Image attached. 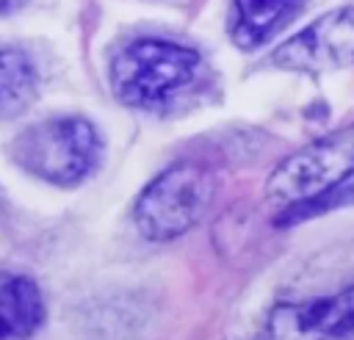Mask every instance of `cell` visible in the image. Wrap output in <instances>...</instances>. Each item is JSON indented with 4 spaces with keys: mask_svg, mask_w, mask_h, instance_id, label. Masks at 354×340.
I'll return each instance as SVG.
<instances>
[{
    "mask_svg": "<svg viewBox=\"0 0 354 340\" xmlns=\"http://www.w3.org/2000/svg\"><path fill=\"white\" fill-rule=\"evenodd\" d=\"M199 55L191 47L163 39H136L111 61V86L116 97L133 108L169 105L194 83Z\"/></svg>",
    "mask_w": 354,
    "mask_h": 340,
    "instance_id": "6da1fadb",
    "label": "cell"
},
{
    "mask_svg": "<svg viewBox=\"0 0 354 340\" xmlns=\"http://www.w3.org/2000/svg\"><path fill=\"white\" fill-rule=\"evenodd\" d=\"M102 141L91 122L80 116H55L22 130L14 144V160L53 185H77L100 163Z\"/></svg>",
    "mask_w": 354,
    "mask_h": 340,
    "instance_id": "7a4b0ae2",
    "label": "cell"
},
{
    "mask_svg": "<svg viewBox=\"0 0 354 340\" xmlns=\"http://www.w3.org/2000/svg\"><path fill=\"white\" fill-rule=\"evenodd\" d=\"M216 191L213 171L196 160L163 169L138 196L133 218L147 240H171L188 232L207 210Z\"/></svg>",
    "mask_w": 354,
    "mask_h": 340,
    "instance_id": "3957f363",
    "label": "cell"
},
{
    "mask_svg": "<svg viewBox=\"0 0 354 340\" xmlns=\"http://www.w3.org/2000/svg\"><path fill=\"white\" fill-rule=\"evenodd\" d=\"M354 174V124L340 127L285 158L268 177L266 193L279 205H301L337 191Z\"/></svg>",
    "mask_w": 354,
    "mask_h": 340,
    "instance_id": "277c9868",
    "label": "cell"
},
{
    "mask_svg": "<svg viewBox=\"0 0 354 340\" xmlns=\"http://www.w3.org/2000/svg\"><path fill=\"white\" fill-rule=\"evenodd\" d=\"M274 66L290 72H329L354 61V8H335L304 30L282 41L274 55Z\"/></svg>",
    "mask_w": 354,
    "mask_h": 340,
    "instance_id": "5b68a950",
    "label": "cell"
},
{
    "mask_svg": "<svg viewBox=\"0 0 354 340\" xmlns=\"http://www.w3.org/2000/svg\"><path fill=\"white\" fill-rule=\"evenodd\" d=\"M268 340H354V285L324 299L279 304L268 315Z\"/></svg>",
    "mask_w": 354,
    "mask_h": 340,
    "instance_id": "8992f818",
    "label": "cell"
},
{
    "mask_svg": "<svg viewBox=\"0 0 354 340\" xmlns=\"http://www.w3.org/2000/svg\"><path fill=\"white\" fill-rule=\"evenodd\" d=\"M304 0H235L230 33L238 47L252 50L268 41L279 28H285Z\"/></svg>",
    "mask_w": 354,
    "mask_h": 340,
    "instance_id": "52a82bcc",
    "label": "cell"
},
{
    "mask_svg": "<svg viewBox=\"0 0 354 340\" xmlns=\"http://www.w3.org/2000/svg\"><path fill=\"white\" fill-rule=\"evenodd\" d=\"M44 321V301L30 276L0 274V340L33 334Z\"/></svg>",
    "mask_w": 354,
    "mask_h": 340,
    "instance_id": "ba28073f",
    "label": "cell"
},
{
    "mask_svg": "<svg viewBox=\"0 0 354 340\" xmlns=\"http://www.w3.org/2000/svg\"><path fill=\"white\" fill-rule=\"evenodd\" d=\"M36 66L19 50H0V119L22 113L36 97Z\"/></svg>",
    "mask_w": 354,
    "mask_h": 340,
    "instance_id": "9c48e42d",
    "label": "cell"
},
{
    "mask_svg": "<svg viewBox=\"0 0 354 340\" xmlns=\"http://www.w3.org/2000/svg\"><path fill=\"white\" fill-rule=\"evenodd\" d=\"M11 3H14V0H0V11H3V8H8Z\"/></svg>",
    "mask_w": 354,
    "mask_h": 340,
    "instance_id": "30bf717a",
    "label": "cell"
},
{
    "mask_svg": "<svg viewBox=\"0 0 354 340\" xmlns=\"http://www.w3.org/2000/svg\"><path fill=\"white\" fill-rule=\"evenodd\" d=\"M263 340H268V337H263Z\"/></svg>",
    "mask_w": 354,
    "mask_h": 340,
    "instance_id": "8fae6325",
    "label": "cell"
}]
</instances>
